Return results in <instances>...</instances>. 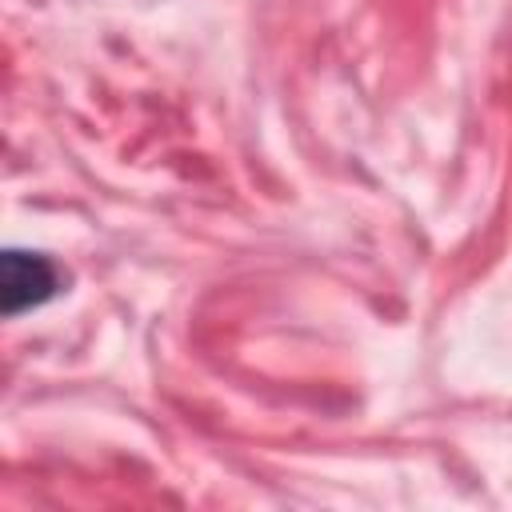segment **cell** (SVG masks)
Instances as JSON below:
<instances>
[{
  "mask_svg": "<svg viewBox=\"0 0 512 512\" xmlns=\"http://www.w3.org/2000/svg\"><path fill=\"white\" fill-rule=\"evenodd\" d=\"M56 292H60V268L48 256L20 252V248H8L0 256V308L8 320L48 304Z\"/></svg>",
  "mask_w": 512,
  "mask_h": 512,
  "instance_id": "obj_1",
  "label": "cell"
}]
</instances>
